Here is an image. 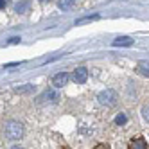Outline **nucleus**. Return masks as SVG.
I'll use <instances>...</instances> for the list:
<instances>
[{"mask_svg": "<svg viewBox=\"0 0 149 149\" xmlns=\"http://www.w3.org/2000/svg\"><path fill=\"white\" fill-rule=\"evenodd\" d=\"M72 77H74V81H76L77 84H83V83H86V79H88V70L84 67H79V68L74 70Z\"/></svg>", "mask_w": 149, "mask_h": 149, "instance_id": "nucleus-3", "label": "nucleus"}, {"mask_svg": "<svg viewBox=\"0 0 149 149\" xmlns=\"http://www.w3.org/2000/svg\"><path fill=\"white\" fill-rule=\"evenodd\" d=\"M41 101H50V102H56L58 99H59V95H58V92H52V90H49V92H45L43 95L40 97Z\"/></svg>", "mask_w": 149, "mask_h": 149, "instance_id": "nucleus-8", "label": "nucleus"}, {"mask_svg": "<svg viewBox=\"0 0 149 149\" xmlns=\"http://www.w3.org/2000/svg\"><path fill=\"white\" fill-rule=\"evenodd\" d=\"M68 79H70V76L67 72H59V74L54 76V79H52V84H54L56 88H61V86H65V84L68 83Z\"/></svg>", "mask_w": 149, "mask_h": 149, "instance_id": "nucleus-4", "label": "nucleus"}, {"mask_svg": "<svg viewBox=\"0 0 149 149\" xmlns=\"http://www.w3.org/2000/svg\"><path fill=\"white\" fill-rule=\"evenodd\" d=\"M133 45V40L131 38H127V36H122V38H117L113 41V47H130Z\"/></svg>", "mask_w": 149, "mask_h": 149, "instance_id": "nucleus-5", "label": "nucleus"}, {"mask_svg": "<svg viewBox=\"0 0 149 149\" xmlns=\"http://www.w3.org/2000/svg\"><path fill=\"white\" fill-rule=\"evenodd\" d=\"M117 99H119V95H117L115 90H104V92H101V93L97 95L99 104H101V106H108V108L117 104Z\"/></svg>", "mask_w": 149, "mask_h": 149, "instance_id": "nucleus-2", "label": "nucleus"}, {"mask_svg": "<svg viewBox=\"0 0 149 149\" xmlns=\"http://www.w3.org/2000/svg\"><path fill=\"white\" fill-rule=\"evenodd\" d=\"M74 2H76V0H59L58 6H59V9H70L74 6Z\"/></svg>", "mask_w": 149, "mask_h": 149, "instance_id": "nucleus-10", "label": "nucleus"}, {"mask_svg": "<svg viewBox=\"0 0 149 149\" xmlns=\"http://www.w3.org/2000/svg\"><path fill=\"white\" fill-rule=\"evenodd\" d=\"M11 149H24V147H20V146H13Z\"/></svg>", "mask_w": 149, "mask_h": 149, "instance_id": "nucleus-17", "label": "nucleus"}, {"mask_svg": "<svg viewBox=\"0 0 149 149\" xmlns=\"http://www.w3.org/2000/svg\"><path fill=\"white\" fill-rule=\"evenodd\" d=\"M25 133V127L20 120H7L4 126V135L9 140H20Z\"/></svg>", "mask_w": 149, "mask_h": 149, "instance_id": "nucleus-1", "label": "nucleus"}, {"mask_svg": "<svg viewBox=\"0 0 149 149\" xmlns=\"http://www.w3.org/2000/svg\"><path fill=\"white\" fill-rule=\"evenodd\" d=\"M29 9H31L29 2H16L15 4V13H27Z\"/></svg>", "mask_w": 149, "mask_h": 149, "instance_id": "nucleus-9", "label": "nucleus"}, {"mask_svg": "<svg viewBox=\"0 0 149 149\" xmlns=\"http://www.w3.org/2000/svg\"><path fill=\"white\" fill-rule=\"evenodd\" d=\"M136 72L140 74V76H144V77H149V63L147 61H140L136 65Z\"/></svg>", "mask_w": 149, "mask_h": 149, "instance_id": "nucleus-7", "label": "nucleus"}, {"mask_svg": "<svg viewBox=\"0 0 149 149\" xmlns=\"http://www.w3.org/2000/svg\"><path fill=\"white\" fill-rule=\"evenodd\" d=\"M99 16L95 15V16H86V18H83V20H77V24H84V22H90V20H97Z\"/></svg>", "mask_w": 149, "mask_h": 149, "instance_id": "nucleus-13", "label": "nucleus"}, {"mask_svg": "<svg viewBox=\"0 0 149 149\" xmlns=\"http://www.w3.org/2000/svg\"><path fill=\"white\" fill-rule=\"evenodd\" d=\"M142 117H144L146 122H149V104H146L144 108H142Z\"/></svg>", "mask_w": 149, "mask_h": 149, "instance_id": "nucleus-12", "label": "nucleus"}, {"mask_svg": "<svg viewBox=\"0 0 149 149\" xmlns=\"http://www.w3.org/2000/svg\"><path fill=\"white\" fill-rule=\"evenodd\" d=\"M34 90V86H24V88H16V92H20V93H25V92H33Z\"/></svg>", "mask_w": 149, "mask_h": 149, "instance_id": "nucleus-14", "label": "nucleus"}, {"mask_svg": "<svg viewBox=\"0 0 149 149\" xmlns=\"http://www.w3.org/2000/svg\"><path fill=\"white\" fill-rule=\"evenodd\" d=\"M93 149H110V146H108V144H97Z\"/></svg>", "mask_w": 149, "mask_h": 149, "instance_id": "nucleus-15", "label": "nucleus"}, {"mask_svg": "<svg viewBox=\"0 0 149 149\" xmlns=\"http://www.w3.org/2000/svg\"><path fill=\"white\" fill-rule=\"evenodd\" d=\"M130 149H147V142L144 138H133L130 144Z\"/></svg>", "mask_w": 149, "mask_h": 149, "instance_id": "nucleus-6", "label": "nucleus"}, {"mask_svg": "<svg viewBox=\"0 0 149 149\" xmlns=\"http://www.w3.org/2000/svg\"><path fill=\"white\" fill-rule=\"evenodd\" d=\"M127 122V117L124 115V113H120V115H117L115 117V124H119V126H124Z\"/></svg>", "mask_w": 149, "mask_h": 149, "instance_id": "nucleus-11", "label": "nucleus"}, {"mask_svg": "<svg viewBox=\"0 0 149 149\" xmlns=\"http://www.w3.org/2000/svg\"><path fill=\"white\" fill-rule=\"evenodd\" d=\"M6 4H7V0H0V9H4Z\"/></svg>", "mask_w": 149, "mask_h": 149, "instance_id": "nucleus-16", "label": "nucleus"}]
</instances>
